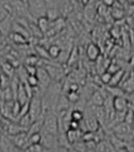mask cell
<instances>
[{"mask_svg": "<svg viewBox=\"0 0 134 152\" xmlns=\"http://www.w3.org/2000/svg\"><path fill=\"white\" fill-rule=\"evenodd\" d=\"M5 16H6V12L4 11V12H0V23H1L2 20H3L4 18H5Z\"/></svg>", "mask_w": 134, "mask_h": 152, "instance_id": "33", "label": "cell"}, {"mask_svg": "<svg viewBox=\"0 0 134 152\" xmlns=\"http://www.w3.org/2000/svg\"><path fill=\"white\" fill-rule=\"evenodd\" d=\"M122 88L125 90L126 92L134 91V77H133V76H130V77L127 78V80L124 82Z\"/></svg>", "mask_w": 134, "mask_h": 152, "instance_id": "23", "label": "cell"}, {"mask_svg": "<svg viewBox=\"0 0 134 152\" xmlns=\"http://www.w3.org/2000/svg\"><path fill=\"white\" fill-rule=\"evenodd\" d=\"M25 82L32 88H35L36 86H38V83H40L38 82V78L36 75H28Z\"/></svg>", "mask_w": 134, "mask_h": 152, "instance_id": "26", "label": "cell"}, {"mask_svg": "<svg viewBox=\"0 0 134 152\" xmlns=\"http://www.w3.org/2000/svg\"><path fill=\"white\" fill-rule=\"evenodd\" d=\"M67 99H69L71 104H76L80 100V94L79 91H72V90H68L67 94H66Z\"/></svg>", "mask_w": 134, "mask_h": 152, "instance_id": "22", "label": "cell"}, {"mask_svg": "<svg viewBox=\"0 0 134 152\" xmlns=\"http://www.w3.org/2000/svg\"><path fill=\"white\" fill-rule=\"evenodd\" d=\"M108 90L109 92L112 94V96H124V91L121 88L117 87V86H108Z\"/></svg>", "mask_w": 134, "mask_h": 152, "instance_id": "24", "label": "cell"}, {"mask_svg": "<svg viewBox=\"0 0 134 152\" xmlns=\"http://www.w3.org/2000/svg\"><path fill=\"white\" fill-rule=\"evenodd\" d=\"M36 53L37 56L41 59H50V55H48V50H45V47H41V46H36Z\"/></svg>", "mask_w": 134, "mask_h": 152, "instance_id": "25", "label": "cell"}, {"mask_svg": "<svg viewBox=\"0 0 134 152\" xmlns=\"http://www.w3.org/2000/svg\"><path fill=\"white\" fill-rule=\"evenodd\" d=\"M111 15L115 19H120L124 16V10L122 8H116V7H113V9H112V11H111Z\"/></svg>", "mask_w": 134, "mask_h": 152, "instance_id": "27", "label": "cell"}, {"mask_svg": "<svg viewBox=\"0 0 134 152\" xmlns=\"http://www.w3.org/2000/svg\"><path fill=\"white\" fill-rule=\"evenodd\" d=\"M124 70L123 69H119L118 71H116L115 73L112 74L111 80L109 82V86H118L119 84H121V82L123 81V78H124Z\"/></svg>", "mask_w": 134, "mask_h": 152, "instance_id": "11", "label": "cell"}, {"mask_svg": "<svg viewBox=\"0 0 134 152\" xmlns=\"http://www.w3.org/2000/svg\"><path fill=\"white\" fill-rule=\"evenodd\" d=\"M115 132L117 136H120V137L127 136V135L131 133V125L127 124L126 122L117 124V126L115 127Z\"/></svg>", "mask_w": 134, "mask_h": 152, "instance_id": "10", "label": "cell"}, {"mask_svg": "<svg viewBox=\"0 0 134 152\" xmlns=\"http://www.w3.org/2000/svg\"><path fill=\"white\" fill-rule=\"evenodd\" d=\"M15 99L17 100L21 105L26 104L27 102H29V97L27 95V92H26L25 87H24V84L22 82H19V84H18Z\"/></svg>", "mask_w": 134, "mask_h": 152, "instance_id": "9", "label": "cell"}, {"mask_svg": "<svg viewBox=\"0 0 134 152\" xmlns=\"http://www.w3.org/2000/svg\"><path fill=\"white\" fill-rule=\"evenodd\" d=\"M100 54H101V50L95 43H90L87 45L86 48V55L87 58L90 61H96L100 58Z\"/></svg>", "mask_w": 134, "mask_h": 152, "instance_id": "8", "label": "cell"}, {"mask_svg": "<svg viewBox=\"0 0 134 152\" xmlns=\"http://www.w3.org/2000/svg\"><path fill=\"white\" fill-rule=\"evenodd\" d=\"M22 1H23V2H25V3H26V1H27V0H22Z\"/></svg>", "mask_w": 134, "mask_h": 152, "instance_id": "39", "label": "cell"}, {"mask_svg": "<svg viewBox=\"0 0 134 152\" xmlns=\"http://www.w3.org/2000/svg\"><path fill=\"white\" fill-rule=\"evenodd\" d=\"M43 131L47 133L58 135V119L53 112L47 113L43 115Z\"/></svg>", "mask_w": 134, "mask_h": 152, "instance_id": "3", "label": "cell"}, {"mask_svg": "<svg viewBox=\"0 0 134 152\" xmlns=\"http://www.w3.org/2000/svg\"><path fill=\"white\" fill-rule=\"evenodd\" d=\"M9 138H10L12 144L18 146L19 148L23 149L25 151L30 145V143H29V135L27 131L19 133L17 135H13V136H9Z\"/></svg>", "mask_w": 134, "mask_h": 152, "instance_id": "6", "label": "cell"}, {"mask_svg": "<svg viewBox=\"0 0 134 152\" xmlns=\"http://www.w3.org/2000/svg\"><path fill=\"white\" fill-rule=\"evenodd\" d=\"M72 152H77V151H75V150H72Z\"/></svg>", "mask_w": 134, "mask_h": 152, "instance_id": "40", "label": "cell"}, {"mask_svg": "<svg viewBox=\"0 0 134 152\" xmlns=\"http://www.w3.org/2000/svg\"><path fill=\"white\" fill-rule=\"evenodd\" d=\"M111 77H112V73L108 72V71L102 73V75H101L102 83H104V84H109V82H110V80H111Z\"/></svg>", "mask_w": 134, "mask_h": 152, "instance_id": "29", "label": "cell"}, {"mask_svg": "<svg viewBox=\"0 0 134 152\" xmlns=\"http://www.w3.org/2000/svg\"><path fill=\"white\" fill-rule=\"evenodd\" d=\"M104 102H105V97L98 90L94 91L91 95V102L94 107H103Z\"/></svg>", "mask_w": 134, "mask_h": 152, "instance_id": "15", "label": "cell"}, {"mask_svg": "<svg viewBox=\"0 0 134 152\" xmlns=\"http://www.w3.org/2000/svg\"><path fill=\"white\" fill-rule=\"evenodd\" d=\"M86 152H95V149H88Z\"/></svg>", "mask_w": 134, "mask_h": 152, "instance_id": "37", "label": "cell"}, {"mask_svg": "<svg viewBox=\"0 0 134 152\" xmlns=\"http://www.w3.org/2000/svg\"><path fill=\"white\" fill-rule=\"evenodd\" d=\"M71 119L76 122H82L84 120V113H83L82 110L79 109L74 110V111L71 112Z\"/></svg>", "mask_w": 134, "mask_h": 152, "instance_id": "21", "label": "cell"}, {"mask_svg": "<svg viewBox=\"0 0 134 152\" xmlns=\"http://www.w3.org/2000/svg\"><path fill=\"white\" fill-rule=\"evenodd\" d=\"M112 104L115 112H126L129 107L128 100L125 96H114Z\"/></svg>", "mask_w": 134, "mask_h": 152, "instance_id": "7", "label": "cell"}, {"mask_svg": "<svg viewBox=\"0 0 134 152\" xmlns=\"http://www.w3.org/2000/svg\"><path fill=\"white\" fill-rule=\"evenodd\" d=\"M8 152H25V150H23V149L19 148L18 146L14 145V144H11L10 148H9V151Z\"/></svg>", "mask_w": 134, "mask_h": 152, "instance_id": "31", "label": "cell"}, {"mask_svg": "<svg viewBox=\"0 0 134 152\" xmlns=\"http://www.w3.org/2000/svg\"><path fill=\"white\" fill-rule=\"evenodd\" d=\"M66 135H67L68 141H69L70 144H74L75 142L79 141L80 138H82V133L80 130H72L69 129L67 132H66Z\"/></svg>", "mask_w": 134, "mask_h": 152, "instance_id": "14", "label": "cell"}, {"mask_svg": "<svg viewBox=\"0 0 134 152\" xmlns=\"http://www.w3.org/2000/svg\"><path fill=\"white\" fill-rule=\"evenodd\" d=\"M41 142V134L33 133L29 135V143L30 144H40Z\"/></svg>", "mask_w": 134, "mask_h": 152, "instance_id": "28", "label": "cell"}, {"mask_svg": "<svg viewBox=\"0 0 134 152\" xmlns=\"http://www.w3.org/2000/svg\"><path fill=\"white\" fill-rule=\"evenodd\" d=\"M3 131V120L0 119V132Z\"/></svg>", "mask_w": 134, "mask_h": 152, "instance_id": "34", "label": "cell"}, {"mask_svg": "<svg viewBox=\"0 0 134 152\" xmlns=\"http://www.w3.org/2000/svg\"><path fill=\"white\" fill-rule=\"evenodd\" d=\"M48 52L50 57L52 59H58V57H60L61 53H62V49L57 45H52V46L48 47Z\"/></svg>", "mask_w": 134, "mask_h": 152, "instance_id": "19", "label": "cell"}, {"mask_svg": "<svg viewBox=\"0 0 134 152\" xmlns=\"http://www.w3.org/2000/svg\"><path fill=\"white\" fill-rule=\"evenodd\" d=\"M71 102H69V99H67L66 95H62L58 97V100L57 102V105H55V110L58 112H65L69 110V105Z\"/></svg>", "mask_w": 134, "mask_h": 152, "instance_id": "13", "label": "cell"}, {"mask_svg": "<svg viewBox=\"0 0 134 152\" xmlns=\"http://www.w3.org/2000/svg\"><path fill=\"white\" fill-rule=\"evenodd\" d=\"M104 3V5L107 6V7H110V6H113L114 3H115V0H102Z\"/></svg>", "mask_w": 134, "mask_h": 152, "instance_id": "32", "label": "cell"}, {"mask_svg": "<svg viewBox=\"0 0 134 152\" xmlns=\"http://www.w3.org/2000/svg\"><path fill=\"white\" fill-rule=\"evenodd\" d=\"M50 19L48 18L47 16H43L36 19V24H37L38 28L40 29L41 33H48V29L50 28Z\"/></svg>", "mask_w": 134, "mask_h": 152, "instance_id": "12", "label": "cell"}, {"mask_svg": "<svg viewBox=\"0 0 134 152\" xmlns=\"http://www.w3.org/2000/svg\"><path fill=\"white\" fill-rule=\"evenodd\" d=\"M85 123H86L88 130H90V131H92V132H96L97 130L99 129V121H98V119L94 116L88 117Z\"/></svg>", "mask_w": 134, "mask_h": 152, "instance_id": "17", "label": "cell"}, {"mask_svg": "<svg viewBox=\"0 0 134 152\" xmlns=\"http://www.w3.org/2000/svg\"><path fill=\"white\" fill-rule=\"evenodd\" d=\"M1 74H3V71H2V67H1V65H0V75Z\"/></svg>", "mask_w": 134, "mask_h": 152, "instance_id": "38", "label": "cell"}, {"mask_svg": "<svg viewBox=\"0 0 134 152\" xmlns=\"http://www.w3.org/2000/svg\"><path fill=\"white\" fill-rule=\"evenodd\" d=\"M9 38L11 39V41L13 42V43L17 44V45H25V44L28 43V40L25 37L20 35V34H18V33H15V31H10Z\"/></svg>", "mask_w": 134, "mask_h": 152, "instance_id": "16", "label": "cell"}, {"mask_svg": "<svg viewBox=\"0 0 134 152\" xmlns=\"http://www.w3.org/2000/svg\"><path fill=\"white\" fill-rule=\"evenodd\" d=\"M32 120H31L30 116H29V114H26L24 115V116H22L21 118H19L18 119V124L20 125V126L24 127V128H26L28 130L29 126L31 125V123H32Z\"/></svg>", "mask_w": 134, "mask_h": 152, "instance_id": "20", "label": "cell"}, {"mask_svg": "<svg viewBox=\"0 0 134 152\" xmlns=\"http://www.w3.org/2000/svg\"><path fill=\"white\" fill-rule=\"evenodd\" d=\"M40 134H41V142H40L41 145L45 147V148L57 150L58 148V135L47 133V132L43 131V130H41Z\"/></svg>", "mask_w": 134, "mask_h": 152, "instance_id": "4", "label": "cell"}, {"mask_svg": "<svg viewBox=\"0 0 134 152\" xmlns=\"http://www.w3.org/2000/svg\"><path fill=\"white\" fill-rule=\"evenodd\" d=\"M118 152H128V151L126 150L125 148H120V149H119V150H118Z\"/></svg>", "mask_w": 134, "mask_h": 152, "instance_id": "35", "label": "cell"}, {"mask_svg": "<svg viewBox=\"0 0 134 152\" xmlns=\"http://www.w3.org/2000/svg\"><path fill=\"white\" fill-rule=\"evenodd\" d=\"M2 71H3V74L8 76L9 78L12 77L14 74V66L11 64L10 62H4L1 64Z\"/></svg>", "mask_w": 134, "mask_h": 152, "instance_id": "18", "label": "cell"}, {"mask_svg": "<svg viewBox=\"0 0 134 152\" xmlns=\"http://www.w3.org/2000/svg\"><path fill=\"white\" fill-rule=\"evenodd\" d=\"M3 38V34H2V31H1V29H0V40Z\"/></svg>", "mask_w": 134, "mask_h": 152, "instance_id": "36", "label": "cell"}, {"mask_svg": "<svg viewBox=\"0 0 134 152\" xmlns=\"http://www.w3.org/2000/svg\"><path fill=\"white\" fill-rule=\"evenodd\" d=\"M28 114L32 121H35L38 118L43 117V99L40 90L33 92V95L29 99V111Z\"/></svg>", "mask_w": 134, "mask_h": 152, "instance_id": "1", "label": "cell"}, {"mask_svg": "<svg viewBox=\"0 0 134 152\" xmlns=\"http://www.w3.org/2000/svg\"><path fill=\"white\" fill-rule=\"evenodd\" d=\"M30 15L37 19L43 16H47V4L45 0H27L26 1Z\"/></svg>", "mask_w": 134, "mask_h": 152, "instance_id": "2", "label": "cell"}, {"mask_svg": "<svg viewBox=\"0 0 134 152\" xmlns=\"http://www.w3.org/2000/svg\"><path fill=\"white\" fill-rule=\"evenodd\" d=\"M24 69L28 75H36L37 72V67L33 65H24Z\"/></svg>", "mask_w": 134, "mask_h": 152, "instance_id": "30", "label": "cell"}, {"mask_svg": "<svg viewBox=\"0 0 134 152\" xmlns=\"http://www.w3.org/2000/svg\"><path fill=\"white\" fill-rule=\"evenodd\" d=\"M0 89H1V84H0Z\"/></svg>", "mask_w": 134, "mask_h": 152, "instance_id": "41", "label": "cell"}, {"mask_svg": "<svg viewBox=\"0 0 134 152\" xmlns=\"http://www.w3.org/2000/svg\"><path fill=\"white\" fill-rule=\"evenodd\" d=\"M43 67L48 73V75L52 78V80H55V81H61L62 80L63 76H64V70H63L61 65L50 64V63L45 62Z\"/></svg>", "mask_w": 134, "mask_h": 152, "instance_id": "5", "label": "cell"}]
</instances>
